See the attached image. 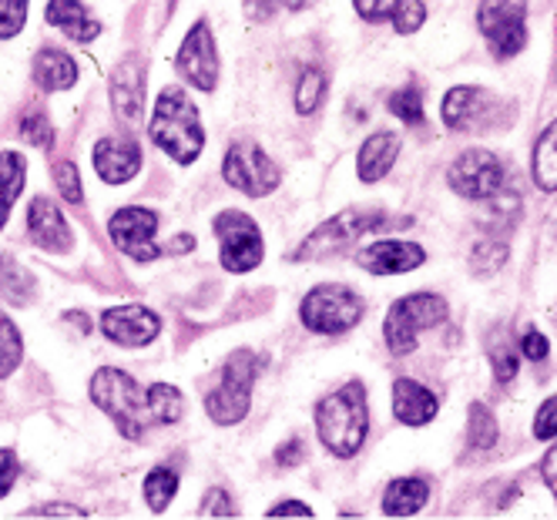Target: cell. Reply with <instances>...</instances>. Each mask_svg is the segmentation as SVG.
Returning <instances> with one entry per match:
<instances>
[{"label":"cell","mask_w":557,"mask_h":520,"mask_svg":"<svg viewBox=\"0 0 557 520\" xmlns=\"http://www.w3.org/2000/svg\"><path fill=\"white\" fill-rule=\"evenodd\" d=\"M148 138L178 165H191L195 158L202 154L206 132H202V122H198V108L182 88L172 85L158 95L154 114L148 122Z\"/></svg>","instance_id":"6da1fadb"},{"label":"cell","mask_w":557,"mask_h":520,"mask_svg":"<svg viewBox=\"0 0 557 520\" xmlns=\"http://www.w3.org/2000/svg\"><path fill=\"white\" fill-rule=\"evenodd\" d=\"M315 430H320L323 447L333 457H356L367 444L370 430V410H367V389L363 383H346L333 396H326L315 407Z\"/></svg>","instance_id":"7a4b0ae2"},{"label":"cell","mask_w":557,"mask_h":520,"mask_svg":"<svg viewBox=\"0 0 557 520\" xmlns=\"http://www.w3.org/2000/svg\"><path fill=\"white\" fill-rule=\"evenodd\" d=\"M91 399L98 410H104L114 420L117 433L125 439H141L145 430L154 423L151 407H148V393L125 370H114V367L98 370L91 376Z\"/></svg>","instance_id":"3957f363"},{"label":"cell","mask_w":557,"mask_h":520,"mask_svg":"<svg viewBox=\"0 0 557 520\" xmlns=\"http://www.w3.org/2000/svg\"><path fill=\"white\" fill-rule=\"evenodd\" d=\"M265 367V359L252 349H235L225 359V370L215 383V389H209L206 396V413L212 417V423L219 426H235L243 423L252 404V386L259 370Z\"/></svg>","instance_id":"277c9868"},{"label":"cell","mask_w":557,"mask_h":520,"mask_svg":"<svg viewBox=\"0 0 557 520\" xmlns=\"http://www.w3.org/2000/svg\"><path fill=\"white\" fill-rule=\"evenodd\" d=\"M450 306L444 296L436 293H417V296H404L396 299L386 312V323H383V336L393 356H410L417 349L420 333L433 330L447 323Z\"/></svg>","instance_id":"5b68a950"},{"label":"cell","mask_w":557,"mask_h":520,"mask_svg":"<svg viewBox=\"0 0 557 520\" xmlns=\"http://www.w3.org/2000/svg\"><path fill=\"white\" fill-rule=\"evenodd\" d=\"M413 219H393L386 212H363V209H349V212H339L333 215L330 222H323L320 228H315L306 243L293 252V259H326L330 252H343L349 243H356V238H363L370 232H380V228H404L410 225Z\"/></svg>","instance_id":"8992f818"},{"label":"cell","mask_w":557,"mask_h":520,"mask_svg":"<svg viewBox=\"0 0 557 520\" xmlns=\"http://www.w3.org/2000/svg\"><path fill=\"white\" fill-rule=\"evenodd\" d=\"M367 306L363 299L356 296L349 286L339 283H323L306 293V299L299 302V319L309 333L320 336H339L349 333L356 323L363 319Z\"/></svg>","instance_id":"52a82bcc"},{"label":"cell","mask_w":557,"mask_h":520,"mask_svg":"<svg viewBox=\"0 0 557 520\" xmlns=\"http://www.w3.org/2000/svg\"><path fill=\"white\" fill-rule=\"evenodd\" d=\"M476 24H481V34L497 58L507 61L521 54L528 45V0H481Z\"/></svg>","instance_id":"ba28073f"},{"label":"cell","mask_w":557,"mask_h":520,"mask_svg":"<svg viewBox=\"0 0 557 520\" xmlns=\"http://www.w3.org/2000/svg\"><path fill=\"white\" fill-rule=\"evenodd\" d=\"M222 178L232 188H238L243 195H252V198H265L269 191L278 188V182H283L278 165L256 141H232V148L225 151V162H222Z\"/></svg>","instance_id":"9c48e42d"},{"label":"cell","mask_w":557,"mask_h":520,"mask_svg":"<svg viewBox=\"0 0 557 520\" xmlns=\"http://www.w3.org/2000/svg\"><path fill=\"white\" fill-rule=\"evenodd\" d=\"M215 235H219V259L228 272H252L259 269L265 246H262V228L246 215V212H222L215 219Z\"/></svg>","instance_id":"30bf717a"},{"label":"cell","mask_w":557,"mask_h":520,"mask_svg":"<svg viewBox=\"0 0 557 520\" xmlns=\"http://www.w3.org/2000/svg\"><path fill=\"white\" fill-rule=\"evenodd\" d=\"M447 182L457 195L473 198V202H484V198H497L504 188V165L494 151L484 148H470L457 154V162L447 172Z\"/></svg>","instance_id":"8fae6325"},{"label":"cell","mask_w":557,"mask_h":520,"mask_svg":"<svg viewBox=\"0 0 557 520\" xmlns=\"http://www.w3.org/2000/svg\"><path fill=\"white\" fill-rule=\"evenodd\" d=\"M178 74L188 85H195L198 91H215L219 85V54H215V41L206 21L191 24V30L185 34V41L178 48Z\"/></svg>","instance_id":"7c38bea8"},{"label":"cell","mask_w":557,"mask_h":520,"mask_svg":"<svg viewBox=\"0 0 557 520\" xmlns=\"http://www.w3.org/2000/svg\"><path fill=\"white\" fill-rule=\"evenodd\" d=\"M497 95L481 85H460L450 88L444 98V125L450 132H481L494 125Z\"/></svg>","instance_id":"4fadbf2b"},{"label":"cell","mask_w":557,"mask_h":520,"mask_svg":"<svg viewBox=\"0 0 557 520\" xmlns=\"http://www.w3.org/2000/svg\"><path fill=\"white\" fill-rule=\"evenodd\" d=\"M108 232L114 238V246L128 252L135 262H151L158 252L154 246V232H158V215L151 209H117L114 219L108 222Z\"/></svg>","instance_id":"5bb4252c"},{"label":"cell","mask_w":557,"mask_h":520,"mask_svg":"<svg viewBox=\"0 0 557 520\" xmlns=\"http://www.w3.org/2000/svg\"><path fill=\"white\" fill-rule=\"evenodd\" d=\"M101 333L117 346L138 349L162 333V319L145 306H117L101 315Z\"/></svg>","instance_id":"9a60e30c"},{"label":"cell","mask_w":557,"mask_h":520,"mask_svg":"<svg viewBox=\"0 0 557 520\" xmlns=\"http://www.w3.org/2000/svg\"><path fill=\"white\" fill-rule=\"evenodd\" d=\"M426 262V252L407 238H383L360 252V265L373 275H404Z\"/></svg>","instance_id":"2e32d148"},{"label":"cell","mask_w":557,"mask_h":520,"mask_svg":"<svg viewBox=\"0 0 557 520\" xmlns=\"http://www.w3.org/2000/svg\"><path fill=\"white\" fill-rule=\"evenodd\" d=\"M95 172L108 185H125L141 172V151L128 138H101L95 145Z\"/></svg>","instance_id":"e0dca14e"},{"label":"cell","mask_w":557,"mask_h":520,"mask_svg":"<svg viewBox=\"0 0 557 520\" xmlns=\"http://www.w3.org/2000/svg\"><path fill=\"white\" fill-rule=\"evenodd\" d=\"M27 228L34 246H41L48 252H67L71 249V228L61 215V209L51 202V198L37 195L30 209H27Z\"/></svg>","instance_id":"ac0fdd59"},{"label":"cell","mask_w":557,"mask_h":520,"mask_svg":"<svg viewBox=\"0 0 557 520\" xmlns=\"http://www.w3.org/2000/svg\"><path fill=\"white\" fill-rule=\"evenodd\" d=\"M111 104L114 111L128 117V122H138L141 108H145V67L138 58H128L114 67L111 74Z\"/></svg>","instance_id":"d6986e66"},{"label":"cell","mask_w":557,"mask_h":520,"mask_svg":"<svg viewBox=\"0 0 557 520\" xmlns=\"http://www.w3.org/2000/svg\"><path fill=\"white\" fill-rule=\"evenodd\" d=\"M436 410H441V404H436V396L423 383L407 380V376H400L393 383V413L400 423L423 426L436 417Z\"/></svg>","instance_id":"ffe728a7"},{"label":"cell","mask_w":557,"mask_h":520,"mask_svg":"<svg viewBox=\"0 0 557 520\" xmlns=\"http://www.w3.org/2000/svg\"><path fill=\"white\" fill-rule=\"evenodd\" d=\"M400 154V138L393 132H373L363 145H360V158H356V175L360 182H380L393 162Z\"/></svg>","instance_id":"44dd1931"},{"label":"cell","mask_w":557,"mask_h":520,"mask_svg":"<svg viewBox=\"0 0 557 520\" xmlns=\"http://www.w3.org/2000/svg\"><path fill=\"white\" fill-rule=\"evenodd\" d=\"M48 24L64 30L77 45H91L95 37L101 34V24L88 14V8L82 4V0H51V4H48Z\"/></svg>","instance_id":"7402d4cb"},{"label":"cell","mask_w":557,"mask_h":520,"mask_svg":"<svg viewBox=\"0 0 557 520\" xmlns=\"http://www.w3.org/2000/svg\"><path fill=\"white\" fill-rule=\"evenodd\" d=\"M34 82L41 91H64L77 82V64L58 48H45L34 58Z\"/></svg>","instance_id":"603a6c76"},{"label":"cell","mask_w":557,"mask_h":520,"mask_svg":"<svg viewBox=\"0 0 557 520\" xmlns=\"http://www.w3.org/2000/svg\"><path fill=\"white\" fill-rule=\"evenodd\" d=\"M430 500V487L420 476H400L393 480L383 494V513L386 517H413L426 507Z\"/></svg>","instance_id":"cb8c5ba5"},{"label":"cell","mask_w":557,"mask_h":520,"mask_svg":"<svg viewBox=\"0 0 557 520\" xmlns=\"http://www.w3.org/2000/svg\"><path fill=\"white\" fill-rule=\"evenodd\" d=\"M24 154L21 151H0V228H4L14 202L24 191Z\"/></svg>","instance_id":"d4e9b609"},{"label":"cell","mask_w":557,"mask_h":520,"mask_svg":"<svg viewBox=\"0 0 557 520\" xmlns=\"http://www.w3.org/2000/svg\"><path fill=\"white\" fill-rule=\"evenodd\" d=\"M534 182L544 191H557V122H550L534 145Z\"/></svg>","instance_id":"484cf974"},{"label":"cell","mask_w":557,"mask_h":520,"mask_svg":"<svg viewBox=\"0 0 557 520\" xmlns=\"http://www.w3.org/2000/svg\"><path fill=\"white\" fill-rule=\"evenodd\" d=\"M175 494H178V473L172 467H154L145 476V504L151 513H165Z\"/></svg>","instance_id":"4316f807"},{"label":"cell","mask_w":557,"mask_h":520,"mask_svg":"<svg viewBox=\"0 0 557 520\" xmlns=\"http://www.w3.org/2000/svg\"><path fill=\"white\" fill-rule=\"evenodd\" d=\"M148 407H151V417L154 423H178L182 413H185V404H182V393L169 383H154L148 389Z\"/></svg>","instance_id":"83f0119b"},{"label":"cell","mask_w":557,"mask_h":520,"mask_svg":"<svg viewBox=\"0 0 557 520\" xmlns=\"http://www.w3.org/2000/svg\"><path fill=\"white\" fill-rule=\"evenodd\" d=\"M467 444L470 450H491L497 444V420L484 404L470 407V420H467Z\"/></svg>","instance_id":"f1b7e54d"},{"label":"cell","mask_w":557,"mask_h":520,"mask_svg":"<svg viewBox=\"0 0 557 520\" xmlns=\"http://www.w3.org/2000/svg\"><path fill=\"white\" fill-rule=\"evenodd\" d=\"M21 356H24V339L11 319L0 312V380H8L21 367Z\"/></svg>","instance_id":"f546056e"},{"label":"cell","mask_w":557,"mask_h":520,"mask_svg":"<svg viewBox=\"0 0 557 520\" xmlns=\"http://www.w3.org/2000/svg\"><path fill=\"white\" fill-rule=\"evenodd\" d=\"M326 98V74L320 67H306L299 85H296V111L299 114H312Z\"/></svg>","instance_id":"4dcf8cb0"},{"label":"cell","mask_w":557,"mask_h":520,"mask_svg":"<svg viewBox=\"0 0 557 520\" xmlns=\"http://www.w3.org/2000/svg\"><path fill=\"white\" fill-rule=\"evenodd\" d=\"M386 108L396 117H400L404 125H423V95H420L417 85H407L400 91H393L389 101H386Z\"/></svg>","instance_id":"1f68e13d"},{"label":"cell","mask_w":557,"mask_h":520,"mask_svg":"<svg viewBox=\"0 0 557 520\" xmlns=\"http://www.w3.org/2000/svg\"><path fill=\"white\" fill-rule=\"evenodd\" d=\"M491 363L497 383H510L517 376V349L507 343V336H497V343L491 346Z\"/></svg>","instance_id":"d6a6232c"},{"label":"cell","mask_w":557,"mask_h":520,"mask_svg":"<svg viewBox=\"0 0 557 520\" xmlns=\"http://www.w3.org/2000/svg\"><path fill=\"white\" fill-rule=\"evenodd\" d=\"M315 0H246V14L252 21H269L278 11H306Z\"/></svg>","instance_id":"836d02e7"},{"label":"cell","mask_w":557,"mask_h":520,"mask_svg":"<svg viewBox=\"0 0 557 520\" xmlns=\"http://www.w3.org/2000/svg\"><path fill=\"white\" fill-rule=\"evenodd\" d=\"M54 182H58V188H61V195L67 198L71 206H82L85 202V191H82V178H77V169H74V162H54Z\"/></svg>","instance_id":"e575fe53"},{"label":"cell","mask_w":557,"mask_h":520,"mask_svg":"<svg viewBox=\"0 0 557 520\" xmlns=\"http://www.w3.org/2000/svg\"><path fill=\"white\" fill-rule=\"evenodd\" d=\"M27 21V0H0V41L21 34Z\"/></svg>","instance_id":"d590c367"},{"label":"cell","mask_w":557,"mask_h":520,"mask_svg":"<svg viewBox=\"0 0 557 520\" xmlns=\"http://www.w3.org/2000/svg\"><path fill=\"white\" fill-rule=\"evenodd\" d=\"M423 21H426V8L420 4V0H400V8H396V14H393L396 34H413L423 27Z\"/></svg>","instance_id":"8d00e7d4"},{"label":"cell","mask_w":557,"mask_h":520,"mask_svg":"<svg viewBox=\"0 0 557 520\" xmlns=\"http://www.w3.org/2000/svg\"><path fill=\"white\" fill-rule=\"evenodd\" d=\"M21 135L37 145V148H48L51 145V125H48V117L41 111H27L24 114V125H21Z\"/></svg>","instance_id":"74e56055"},{"label":"cell","mask_w":557,"mask_h":520,"mask_svg":"<svg viewBox=\"0 0 557 520\" xmlns=\"http://www.w3.org/2000/svg\"><path fill=\"white\" fill-rule=\"evenodd\" d=\"M534 436L537 439H557V393L544 399L534 417Z\"/></svg>","instance_id":"f35d334b"},{"label":"cell","mask_w":557,"mask_h":520,"mask_svg":"<svg viewBox=\"0 0 557 520\" xmlns=\"http://www.w3.org/2000/svg\"><path fill=\"white\" fill-rule=\"evenodd\" d=\"M352 8H356V14H360L363 21H393V14H396V8H400V0H352Z\"/></svg>","instance_id":"ab89813d"},{"label":"cell","mask_w":557,"mask_h":520,"mask_svg":"<svg viewBox=\"0 0 557 520\" xmlns=\"http://www.w3.org/2000/svg\"><path fill=\"white\" fill-rule=\"evenodd\" d=\"M202 517H235L238 510H235V504H232V497L222 491V487H212L209 494H206V500H202V510H198Z\"/></svg>","instance_id":"60d3db41"},{"label":"cell","mask_w":557,"mask_h":520,"mask_svg":"<svg viewBox=\"0 0 557 520\" xmlns=\"http://www.w3.org/2000/svg\"><path fill=\"white\" fill-rule=\"evenodd\" d=\"M17 457L14 450H0V497H8L11 487H14V480H17Z\"/></svg>","instance_id":"b9f144b4"},{"label":"cell","mask_w":557,"mask_h":520,"mask_svg":"<svg viewBox=\"0 0 557 520\" xmlns=\"http://www.w3.org/2000/svg\"><path fill=\"white\" fill-rule=\"evenodd\" d=\"M547 349H550V346H547V339H544L537 330H528V333H524V339H521V352L531 359V363H541V359L547 356Z\"/></svg>","instance_id":"7bdbcfd3"},{"label":"cell","mask_w":557,"mask_h":520,"mask_svg":"<svg viewBox=\"0 0 557 520\" xmlns=\"http://www.w3.org/2000/svg\"><path fill=\"white\" fill-rule=\"evenodd\" d=\"M302 457H306V447H302V439H299V436H293L286 447H278V450H275L278 467H296Z\"/></svg>","instance_id":"ee69618b"},{"label":"cell","mask_w":557,"mask_h":520,"mask_svg":"<svg viewBox=\"0 0 557 520\" xmlns=\"http://www.w3.org/2000/svg\"><path fill=\"white\" fill-rule=\"evenodd\" d=\"M24 517H88V510H77L71 504H48V507H34Z\"/></svg>","instance_id":"f6af8a7d"},{"label":"cell","mask_w":557,"mask_h":520,"mask_svg":"<svg viewBox=\"0 0 557 520\" xmlns=\"http://www.w3.org/2000/svg\"><path fill=\"white\" fill-rule=\"evenodd\" d=\"M265 517H312V507L302 500H283L275 504L272 510H265Z\"/></svg>","instance_id":"bcb514c9"},{"label":"cell","mask_w":557,"mask_h":520,"mask_svg":"<svg viewBox=\"0 0 557 520\" xmlns=\"http://www.w3.org/2000/svg\"><path fill=\"white\" fill-rule=\"evenodd\" d=\"M550 491L557 494V447L550 450Z\"/></svg>","instance_id":"7dc6e473"}]
</instances>
